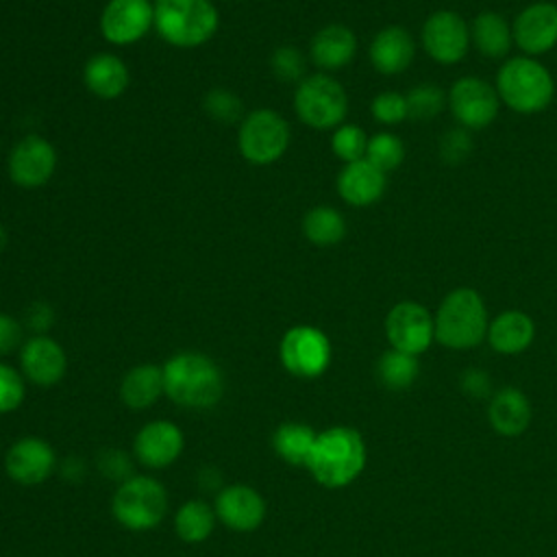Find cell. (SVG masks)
I'll return each mask as SVG.
<instances>
[{"instance_id": "obj_1", "label": "cell", "mask_w": 557, "mask_h": 557, "mask_svg": "<svg viewBox=\"0 0 557 557\" xmlns=\"http://www.w3.org/2000/svg\"><path fill=\"white\" fill-rule=\"evenodd\" d=\"M165 396L185 409H209L224 394V374L220 366L202 352L183 350L163 366Z\"/></svg>"}, {"instance_id": "obj_2", "label": "cell", "mask_w": 557, "mask_h": 557, "mask_svg": "<svg viewBox=\"0 0 557 557\" xmlns=\"http://www.w3.org/2000/svg\"><path fill=\"white\" fill-rule=\"evenodd\" d=\"M366 459V442L357 429L331 426L318 433L307 470L322 487L339 490L363 472Z\"/></svg>"}, {"instance_id": "obj_3", "label": "cell", "mask_w": 557, "mask_h": 557, "mask_svg": "<svg viewBox=\"0 0 557 557\" xmlns=\"http://www.w3.org/2000/svg\"><path fill=\"white\" fill-rule=\"evenodd\" d=\"M435 342L453 350H470L487 337L490 315L483 296L472 287H457L444 296L435 315Z\"/></svg>"}, {"instance_id": "obj_4", "label": "cell", "mask_w": 557, "mask_h": 557, "mask_svg": "<svg viewBox=\"0 0 557 557\" xmlns=\"http://www.w3.org/2000/svg\"><path fill=\"white\" fill-rule=\"evenodd\" d=\"M500 102L522 115L542 113L555 98V81L544 63L533 57H511L496 72Z\"/></svg>"}, {"instance_id": "obj_5", "label": "cell", "mask_w": 557, "mask_h": 557, "mask_svg": "<svg viewBox=\"0 0 557 557\" xmlns=\"http://www.w3.org/2000/svg\"><path fill=\"white\" fill-rule=\"evenodd\" d=\"M220 13L211 0H157L154 30L174 48H198L213 39Z\"/></svg>"}, {"instance_id": "obj_6", "label": "cell", "mask_w": 557, "mask_h": 557, "mask_svg": "<svg viewBox=\"0 0 557 557\" xmlns=\"http://www.w3.org/2000/svg\"><path fill=\"white\" fill-rule=\"evenodd\" d=\"M111 511L124 529L150 531L159 527L168 513V492L159 479L133 474L117 485L111 498Z\"/></svg>"}, {"instance_id": "obj_7", "label": "cell", "mask_w": 557, "mask_h": 557, "mask_svg": "<svg viewBox=\"0 0 557 557\" xmlns=\"http://www.w3.org/2000/svg\"><path fill=\"white\" fill-rule=\"evenodd\" d=\"M294 109L302 124L315 131H331L344 124L348 96L339 81L329 74L305 76L294 94Z\"/></svg>"}, {"instance_id": "obj_8", "label": "cell", "mask_w": 557, "mask_h": 557, "mask_svg": "<svg viewBox=\"0 0 557 557\" xmlns=\"http://www.w3.org/2000/svg\"><path fill=\"white\" fill-rule=\"evenodd\" d=\"M289 124L274 109H255L246 113L237 131L239 154L252 165L278 161L289 146Z\"/></svg>"}, {"instance_id": "obj_9", "label": "cell", "mask_w": 557, "mask_h": 557, "mask_svg": "<svg viewBox=\"0 0 557 557\" xmlns=\"http://www.w3.org/2000/svg\"><path fill=\"white\" fill-rule=\"evenodd\" d=\"M333 348L324 331L296 324L287 329L278 344V359L283 368L298 379H315L331 366Z\"/></svg>"}, {"instance_id": "obj_10", "label": "cell", "mask_w": 557, "mask_h": 557, "mask_svg": "<svg viewBox=\"0 0 557 557\" xmlns=\"http://www.w3.org/2000/svg\"><path fill=\"white\" fill-rule=\"evenodd\" d=\"M448 109L457 120V126L472 131L487 128L498 111L500 98L494 85L481 76H461L448 89Z\"/></svg>"}, {"instance_id": "obj_11", "label": "cell", "mask_w": 557, "mask_h": 557, "mask_svg": "<svg viewBox=\"0 0 557 557\" xmlns=\"http://www.w3.org/2000/svg\"><path fill=\"white\" fill-rule=\"evenodd\" d=\"M420 44L435 63L455 65L466 59L472 46L470 26L457 11L437 9L424 20Z\"/></svg>"}, {"instance_id": "obj_12", "label": "cell", "mask_w": 557, "mask_h": 557, "mask_svg": "<svg viewBox=\"0 0 557 557\" xmlns=\"http://www.w3.org/2000/svg\"><path fill=\"white\" fill-rule=\"evenodd\" d=\"M385 337L392 348L422 355L435 339V322L431 311L416 300L396 302L385 315Z\"/></svg>"}, {"instance_id": "obj_13", "label": "cell", "mask_w": 557, "mask_h": 557, "mask_svg": "<svg viewBox=\"0 0 557 557\" xmlns=\"http://www.w3.org/2000/svg\"><path fill=\"white\" fill-rule=\"evenodd\" d=\"M57 170V150L41 135L22 137L9 152V178L22 189L44 187Z\"/></svg>"}, {"instance_id": "obj_14", "label": "cell", "mask_w": 557, "mask_h": 557, "mask_svg": "<svg viewBox=\"0 0 557 557\" xmlns=\"http://www.w3.org/2000/svg\"><path fill=\"white\" fill-rule=\"evenodd\" d=\"M154 28V2L109 0L100 13V33L113 46L137 44Z\"/></svg>"}, {"instance_id": "obj_15", "label": "cell", "mask_w": 557, "mask_h": 557, "mask_svg": "<svg viewBox=\"0 0 557 557\" xmlns=\"http://www.w3.org/2000/svg\"><path fill=\"white\" fill-rule=\"evenodd\" d=\"M513 46H518L524 57H540L557 46V4L548 0H537L527 4L511 22Z\"/></svg>"}, {"instance_id": "obj_16", "label": "cell", "mask_w": 557, "mask_h": 557, "mask_svg": "<svg viewBox=\"0 0 557 557\" xmlns=\"http://www.w3.org/2000/svg\"><path fill=\"white\" fill-rule=\"evenodd\" d=\"M54 448L37 435L15 440L4 455V470L20 485H39L54 472Z\"/></svg>"}, {"instance_id": "obj_17", "label": "cell", "mask_w": 557, "mask_h": 557, "mask_svg": "<svg viewBox=\"0 0 557 557\" xmlns=\"http://www.w3.org/2000/svg\"><path fill=\"white\" fill-rule=\"evenodd\" d=\"M213 509L218 520L226 529L239 531V533L259 529L268 513V505L263 496L246 483H233L222 487L215 496Z\"/></svg>"}, {"instance_id": "obj_18", "label": "cell", "mask_w": 557, "mask_h": 557, "mask_svg": "<svg viewBox=\"0 0 557 557\" xmlns=\"http://www.w3.org/2000/svg\"><path fill=\"white\" fill-rule=\"evenodd\" d=\"M183 448H185L183 431L178 424L170 420L146 422L133 440V453L137 461L150 470L172 466L181 457Z\"/></svg>"}, {"instance_id": "obj_19", "label": "cell", "mask_w": 557, "mask_h": 557, "mask_svg": "<svg viewBox=\"0 0 557 557\" xmlns=\"http://www.w3.org/2000/svg\"><path fill=\"white\" fill-rule=\"evenodd\" d=\"M67 370L63 346L48 335H33L20 348V372L37 387L57 385Z\"/></svg>"}, {"instance_id": "obj_20", "label": "cell", "mask_w": 557, "mask_h": 557, "mask_svg": "<svg viewBox=\"0 0 557 557\" xmlns=\"http://www.w3.org/2000/svg\"><path fill=\"white\" fill-rule=\"evenodd\" d=\"M368 57L372 67L379 74H385V76L403 74L413 63L416 39L405 26L389 24L372 37Z\"/></svg>"}, {"instance_id": "obj_21", "label": "cell", "mask_w": 557, "mask_h": 557, "mask_svg": "<svg viewBox=\"0 0 557 557\" xmlns=\"http://www.w3.org/2000/svg\"><path fill=\"white\" fill-rule=\"evenodd\" d=\"M387 187V174L368 159L344 163L337 174V194L350 207H370L379 202Z\"/></svg>"}, {"instance_id": "obj_22", "label": "cell", "mask_w": 557, "mask_h": 557, "mask_svg": "<svg viewBox=\"0 0 557 557\" xmlns=\"http://www.w3.org/2000/svg\"><path fill=\"white\" fill-rule=\"evenodd\" d=\"M531 403L527 394L513 385H505L487 400V420L503 437H518L531 424Z\"/></svg>"}, {"instance_id": "obj_23", "label": "cell", "mask_w": 557, "mask_h": 557, "mask_svg": "<svg viewBox=\"0 0 557 557\" xmlns=\"http://www.w3.org/2000/svg\"><path fill=\"white\" fill-rule=\"evenodd\" d=\"M355 54H357V37L344 24L322 26L309 44L311 61L326 72H335L350 65Z\"/></svg>"}, {"instance_id": "obj_24", "label": "cell", "mask_w": 557, "mask_h": 557, "mask_svg": "<svg viewBox=\"0 0 557 557\" xmlns=\"http://www.w3.org/2000/svg\"><path fill=\"white\" fill-rule=\"evenodd\" d=\"M83 83L96 98L115 100L128 89L131 72L117 54L98 52L85 61Z\"/></svg>"}, {"instance_id": "obj_25", "label": "cell", "mask_w": 557, "mask_h": 557, "mask_svg": "<svg viewBox=\"0 0 557 557\" xmlns=\"http://www.w3.org/2000/svg\"><path fill=\"white\" fill-rule=\"evenodd\" d=\"M533 318L520 309H507L490 320L485 339L498 355H520L533 344Z\"/></svg>"}, {"instance_id": "obj_26", "label": "cell", "mask_w": 557, "mask_h": 557, "mask_svg": "<svg viewBox=\"0 0 557 557\" xmlns=\"http://www.w3.org/2000/svg\"><path fill=\"white\" fill-rule=\"evenodd\" d=\"M470 44L485 59H505L513 46L511 22L496 11H481L470 24Z\"/></svg>"}, {"instance_id": "obj_27", "label": "cell", "mask_w": 557, "mask_h": 557, "mask_svg": "<svg viewBox=\"0 0 557 557\" xmlns=\"http://www.w3.org/2000/svg\"><path fill=\"white\" fill-rule=\"evenodd\" d=\"M163 394V370L154 363H139L131 368L120 383V398L131 409H148Z\"/></svg>"}, {"instance_id": "obj_28", "label": "cell", "mask_w": 557, "mask_h": 557, "mask_svg": "<svg viewBox=\"0 0 557 557\" xmlns=\"http://www.w3.org/2000/svg\"><path fill=\"white\" fill-rule=\"evenodd\" d=\"M315 437L318 433L305 422H283L272 435V446L285 463L307 468Z\"/></svg>"}, {"instance_id": "obj_29", "label": "cell", "mask_w": 557, "mask_h": 557, "mask_svg": "<svg viewBox=\"0 0 557 557\" xmlns=\"http://www.w3.org/2000/svg\"><path fill=\"white\" fill-rule=\"evenodd\" d=\"M215 522H218L215 509L200 498H191L176 509L174 531L183 542L200 544L213 533Z\"/></svg>"}, {"instance_id": "obj_30", "label": "cell", "mask_w": 557, "mask_h": 557, "mask_svg": "<svg viewBox=\"0 0 557 557\" xmlns=\"http://www.w3.org/2000/svg\"><path fill=\"white\" fill-rule=\"evenodd\" d=\"M302 235L315 246H335L346 237V220L333 207H313L302 218Z\"/></svg>"}, {"instance_id": "obj_31", "label": "cell", "mask_w": 557, "mask_h": 557, "mask_svg": "<svg viewBox=\"0 0 557 557\" xmlns=\"http://www.w3.org/2000/svg\"><path fill=\"white\" fill-rule=\"evenodd\" d=\"M420 374V363L416 355L389 348L376 361V379L383 387L400 392L413 385Z\"/></svg>"}, {"instance_id": "obj_32", "label": "cell", "mask_w": 557, "mask_h": 557, "mask_svg": "<svg viewBox=\"0 0 557 557\" xmlns=\"http://www.w3.org/2000/svg\"><path fill=\"white\" fill-rule=\"evenodd\" d=\"M405 98H407L409 120H418V122H429L448 107V94L433 83L413 85L405 94Z\"/></svg>"}, {"instance_id": "obj_33", "label": "cell", "mask_w": 557, "mask_h": 557, "mask_svg": "<svg viewBox=\"0 0 557 557\" xmlns=\"http://www.w3.org/2000/svg\"><path fill=\"white\" fill-rule=\"evenodd\" d=\"M366 159L376 165L381 172H392L396 170L403 159H405V144L398 135L381 131L376 135H372L368 139V148H366Z\"/></svg>"}, {"instance_id": "obj_34", "label": "cell", "mask_w": 557, "mask_h": 557, "mask_svg": "<svg viewBox=\"0 0 557 557\" xmlns=\"http://www.w3.org/2000/svg\"><path fill=\"white\" fill-rule=\"evenodd\" d=\"M368 135L361 126L357 124H339L333 128L331 135V150L337 159L344 163H352L359 159H366V148H368Z\"/></svg>"}, {"instance_id": "obj_35", "label": "cell", "mask_w": 557, "mask_h": 557, "mask_svg": "<svg viewBox=\"0 0 557 557\" xmlns=\"http://www.w3.org/2000/svg\"><path fill=\"white\" fill-rule=\"evenodd\" d=\"M370 111H372V117L379 124H383V126H396V124H400V122H405L409 117L405 94L394 91V89L379 91L372 98Z\"/></svg>"}, {"instance_id": "obj_36", "label": "cell", "mask_w": 557, "mask_h": 557, "mask_svg": "<svg viewBox=\"0 0 557 557\" xmlns=\"http://www.w3.org/2000/svg\"><path fill=\"white\" fill-rule=\"evenodd\" d=\"M270 67L274 76L283 83H300L305 78L307 61L305 54L294 46H278L270 57Z\"/></svg>"}, {"instance_id": "obj_37", "label": "cell", "mask_w": 557, "mask_h": 557, "mask_svg": "<svg viewBox=\"0 0 557 557\" xmlns=\"http://www.w3.org/2000/svg\"><path fill=\"white\" fill-rule=\"evenodd\" d=\"M472 133L463 126H453L440 137V157L446 165H461L472 154Z\"/></svg>"}, {"instance_id": "obj_38", "label": "cell", "mask_w": 557, "mask_h": 557, "mask_svg": "<svg viewBox=\"0 0 557 557\" xmlns=\"http://www.w3.org/2000/svg\"><path fill=\"white\" fill-rule=\"evenodd\" d=\"M26 396V379L13 366L0 361V413L15 411Z\"/></svg>"}, {"instance_id": "obj_39", "label": "cell", "mask_w": 557, "mask_h": 557, "mask_svg": "<svg viewBox=\"0 0 557 557\" xmlns=\"http://www.w3.org/2000/svg\"><path fill=\"white\" fill-rule=\"evenodd\" d=\"M205 111L218 120V122H235L242 117L244 113V104L242 100L237 98V94H233L231 89H224V87H218V89H211L207 91L205 96Z\"/></svg>"}, {"instance_id": "obj_40", "label": "cell", "mask_w": 557, "mask_h": 557, "mask_svg": "<svg viewBox=\"0 0 557 557\" xmlns=\"http://www.w3.org/2000/svg\"><path fill=\"white\" fill-rule=\"evenodd\" d=\"M459 385H461V392L468 396V398H474V400H483V398H490L492 396V379L485 370L481 368H468L463 370L461 379H459Z\"/></svg>"}, {"instance_id": "obj_41", "label": "cell", "mask_w": 557, "mask_h": 557, "mask_svg": "<svg viewBox=\"0 0 557 557\" xmlns=\"http://www.w3.org/2000/svg\"><path fill=\"white\" fill-rule=\"evenodd\" d=\"M24 326L9 313L0 311V357L11 355L15 348H22Z\"/></svg>"}, {"instance_id": "obj_42", "label": "cell", "mask_w": 557, "mask_h": 557, "mask_svg": "<svg viewBox=\"0 0 557 557\" xmlns=\"http://www.w3.org/2000/svg\"><path fill=\"white\" fill-rule=\"evenodd\" d=\"M24 322L35 335H46V331L54 322V311L48 302H33L24 313Z\"/></svg>"}, {"instance_id": "obj_43", "label": "cell", "mask_w": 557, "mask_h": 557, "mask_svg": "<svg viewBox=\"0 0 557 557\" xmlns=\"http://www.w3.org/2000/svg\"><path fill=\"white\" fill-rule=\"evenodd\" d=\"M100 468H102V472L107 474V476H111V479H128V476H133L128 470H133L131 468V461H128V457H126V453L124 450H107L104 455H102V459H100Z\"/></svg>"}, {"instance_id": "obj_44", "label": "cell", "mask_w": 557, "mask_h": 557, "mask_svg": "<svg viewBox=\"0 0 557 557\" xmlns=\"http://www.w3.org/2000/svg\"><path fill=\"white\" fill-rule=\"evenodd\" d=\"M4 246H7V233H4V228L0 226V252L4 250Z\"/></svg>"}, {"instance_id": "obj_45", "label": "cell", "mask_w": 557, "mask_h": 557, "mask_svg": "<svg viewBox=\"0 0 557 557\" xmlns=\"http://www.w3.org/2000/svg\"><path fill=\"white\" fill-rule=\"evenodd\" d=\"M150 2H157V0H150Z\"/></svg>"}]
</instances>
